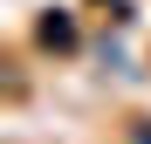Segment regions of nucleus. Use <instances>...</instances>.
Returning <instances> with one entry per match:
<instances>
[{"instance_id": "2", "label": "nucleus", "mask_w": 151, "mask_h": 144, "mask_svg": "<svg viewBox=\"0 0 151 144\" xmlns=\"http://www.w3.org/2000/svg\"><path fill=\"white\" fill-rule=\"evenodd\" d=\"M96 62H103V69H117V76H131V62H124V48H117V41H103V48H96Z\"/></svg>"}, {"instance_id": "1", "label": "nucleus", "mask_w": 151, "mask_h": 144, "mask_svg": "<svg viewBox=\"0 0 151 144\" xmlns=\"http://www.w3.org/2000/svg\"><path fill=\"white\" fill-rule=\"evenodd\" d=\"M41 41H48V48H69V41H76V28H69L62 14H48V21H41Z\"/></svg>"}]
</instances>
